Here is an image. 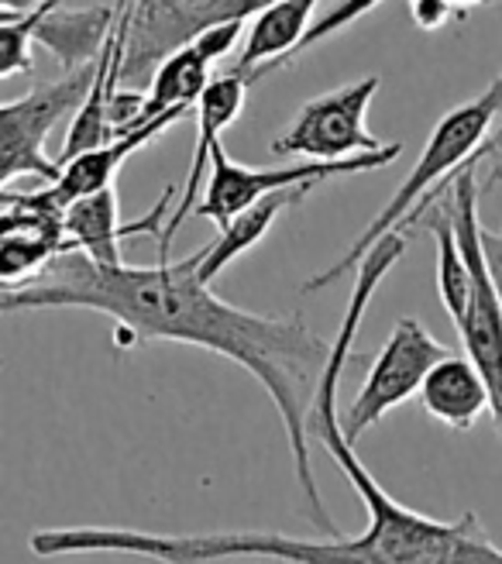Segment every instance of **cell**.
Returning <instances> with one entry per match:
<instances>
[{
	"label": "cell",
	"mask_w": 502,
	"mask_h": 564,
	"mask_svg": "<svg viewBox=\"0 0 502 564\" xmlns=\"http://www.w3.org/2000/svg\"><path fill=\"white\" fill-rule=\"evenodd\" d=\"M197 248L183 262L159 265H97L83 251H66L28 286L4 293V310L79 306L118 321V345L179 341L225 355L251 372L283 416L306 520L330 538L341 530L324 510L314 478L306 423L330 365V345L299 317H265L220 300L200 279Z\"/></svg>",
	"instance_id": "cell-1"
},
{
	"label": "cell",
	"mask_w": 502,
	"mask_h": 564,
	"mask_svg": "<svg viewBox=\"0 0 502 564\" xmlns=\"http://www.w3.org/2000/svg\"><path fill=\"white\" fill-rule=\"evenodd\" d=\"M338 382L327 372L310 413V431L327 455L348 475L358 499L369 506V527L358 538L296 541L269 530H225V533H149L131 527H48L32 538L39 557L59 554H138L162 564H210L225 557H272L286 564H502V551L476 513L455 523L424 517L389 496L375 475L361 465L348 444L338 416Z\"/></svg>",
	"instance_id": "cell-2"
},
{
	"label": "cell",
	"mask_w": 502,
	"mask_h": 564,
	"mask_svg": "<svg viewBox=\"0 0 502 564\" xmlns=\"http://www.w3.org/2000/svg\"><path fill=\"white\" fill-rule=\"evenodd\" d=\"M499 121H502V73L489 83V90L482 97L448 110V115L437 121L421 159H416V165H413V173L393 193V200L379 210V217L351 241V248L338 262L324 272H317L310 282H303V293H320L324 286L338 282L341 275H348L351 269H358L361 262H365V256L382 238L396 235L403 228H413V224L421 220L427 214V207L440 196L437 189L451 186L461 169L479 159V152L485 149V141Z\"/></svg>",
	"instance_id": "cell-3"
},
{
	"label": "cell",
	"mask_w": 502,
	"mask_h": 564,
	"mask_svg": "<svg viewBox=\"0 0 502 564\" xmlns=\"http://www.w3.org/2000/svg\"><path fill=\"white\" fill-rule=\"evenodd\" d=\"M262 0H142L124 4V59H121V90L149 94L155 73L197 45L200 35L228 21L255 18Z\"/></svg>",
	"instance_id": "cell-4"
},
{
	"label": "cell",
	"mask_w": 502,
	"mask_h": 564,
	"mask_svg": "<svg viewBox=\"0 0 502 564\" xmlns=\"http://www.w3.org/2000/svg\"><path fill=\"white\" fill-rule=\"evenodd\" d=\"M451 210L458 224V238L465 248V259L471 269V303L468 314L458 324L461 345L468 361L476 365L489 400L492 420L502 437V300L492 282L485 248H482V217H479V162L465 165L451 183Z\"/></svg>",
	"instance_id": "cell-5"
},
{
	"label": "cell",
	"mask_w": 502,
	"mask_h": 564,
	"mask_svg": "<svg viewBox=\"0 0 502 564\" xmlns=\"http://www.w3.org/2000/svg\"><path fill=\"white\" fill-rule=\"evenodd\" d=\"M97 66L100 63L66 73L63 79L45 83L0 107V183L4 189H11L18 176H42L48 186L63 180V165L45 152L48 134L66 121H76L94 90Z\"/></svg>",
	"instance_id": "cell-6"
},
{
	"label": "cell",
	"mask_w": 502,
	"mask_h": 564,
	"mask_svg": "<svg viewBox=\"0 0 502 564\" xmlns=\"http://www.w3.org/2000/svg\"><path fill=\"white\" fill-rule=\"evenodd\" d=\"M382 87L379 76H365L330 90L296 110L293 124L272 138V155L303 162H348L358 155L385 152L389 145L369 131V107Z\"/></svg>",
	"instance_id": "cell-7"
},
{
	"label": "cell",
	"mask_w": 502,
	"mask_h": 564,
	"mask_svg": "<svg viewBox=\"0 0 502 564\" xmlns=\"http://www.w3.org/2000/svg\"><path fill=\"white\" fill-rule=\"evenodd\" d=\"M400 155H403L400 141H389L385 152L358 155L348 162H296V165H283V169H248V165H238L234 159H228L225 149L217 145L204 200L193 217L214 220L217 228L225 231L244 210L269 200V196H275V193L293 189V186H317V183L334 180V176L372 173V169L396 162Z\"/></svg>",
	"instance_id": "cell-8"
},
{
	"label": "cell",
	"mask_w": 502,
	"mask_h": 564,
	"mask_svg": "<svg viewBox=\"0 0 502 564\" xmlns=\"http://www.w3.org/2000/svg\"><path fill=\"white\" fill-rule=\"evenodd\" d=\"M448 358H451V351L444 348L421 321H413V317L396 321L393 334L385 337L379 358L372 361L365 382H361L358 397L351 400V406L341 416L348 444L354 447L358 437L369 427H375L389 410H396L410 397H421L430 372Z\"/></svg>",
	"instance_id": "cell-9"
},
{
	"label": "cell",
	"mask_w": 502,
	"mask_h": 564,
	"mask_svg": "<svg viewBox=\"0 0 502 564\" xmlns=\"http://www.w3.org/2000/svg\"><path fill=\"white\" fill-rule=\"evenodd\" d=\"M176 189L165 186L159 204L138 220V224H121L118 217V189H103L94 196H83L66 210V238L73 251H83L97 265H124L121 262V241L134 235H152L162 241L165 224H170V207H176Z\"/></svg>",
	"instance_id": "cell-10"
},
{
	"label": "cell",
	"mask_w": 502,
	"mask_h": 564,
	"mask_svg": "<svg viewBox=\"0 0 502 564\" xmlns=\"http://www.w3.org/2000/svg\"><path fill=\"white\" fill-rule=\"evenodd\" d=\"M244 97H248V83L225 73V76H214L210 90L204 94V100L197 104V124H200V141H197V155H193V165H189V176H186V186H183V196L173 207V217L165 224V235L159 241V262L165 265L170 262V248H173V238L179 235L183 220L197 214L200 207V186L204 180H210V169H214V152L220 145V134L225 128H231L241 115L244 107Z\"/></svg>",
	"instance_id": "cell-11"
},
{
	"label": "cell",
	"mask_w": 502,
	"mask_h": 564,
	"mask_svg": "<svg viewBox=\"0 0 502 564\" xmlns=\"http://www.w3.org/2000/svg\"><path fill=\"white\" fill-rule=\"evenodd\" d=\"M314 0H275V4L262 8L251 18L244 45L231 63V76L244 79L248 87L255 79L286 69L293 63V52L299 48L303 35L310 32V18H314Z\"/></svg>",
	"instance_id": "cell-12"
},
{
	"label": "cell",
	"mask_w": 502,
	"mask_h": 564,
	"mask_svg": "<svg viewBox=\"0 0 502 564\" xmlns=\"http://www.w3.org/2000/svg\"><path fill=\"white\" fill-rule=\"evenodd\" d=\"M124 4H55L35 28V42L63 63V76L100 63L107 42L114 39Z\"/></svg>",
	"instance_id": "cell-13"
},
{
	"label": "cell",
	"mask_w": 502,
	"mask_h": 564,
	"mask_svg": "<svg viewBox=\"0 0 502 564\" xmlns=\"http://www.w3.org/2000/svg\"><path fill=\"white\" fill-rule=\"evenodd\" d=\"M189 115V110H170V115H162L155 118L152 124L145 128H138L124 138H114L110 145L103 149H94L87 155H79L73 159L69 165H63V180L52 186L55 193V200H59L66 210L83 200V196H94V193H103V189H114V176H118V169L124 165L128 155H134L138 149H145L149 141L155 134H162L165 128H173L176 121H183Z\"/></svg>",
	"instance_id": "cell-14"
},
{
	"label": "cell",
	"mask_w": 502,
	"mask_h": 564,
	"mask_svg": "<svg viewBox=\"0 0 502 564\" xmlns=\"http://www.w3.org/2000/svg\"><path fill=\"white\" fill-rule=\"evenodd\" d=\"M421 400H424V410L451 431H471L479 423V416L485 410H492L489 389H485L479 369L458 355L440 361L430 372Z\"/></svg>",
	"instance_id": "cell-15"
},
{
	"label": "cell",
	"mask_w": 502,
	"mask_h": 564,
	"mask_svg": "<svg viewBox=\"0 0 502 564\" xmlns=\"http://www.w3.org/2000/svg\"><path fill=\"white\" fill-rule=\"evenodd\" d=\"M314 186H293V189H283V193H275V196H269V200H262V204H255L251 210H244L231 228H225L220 231L210 245H204L200 251H204V259H200V279L210 282L225 272L231 262H238L244 251H251L255 248L265 235H269V228L275 224V217L283 214V210H290V207H296L306 193H310Z\"/></svg>",
	"instance_id": "cell-16"
},
{
	"label": "cell",
	"mask_w": 502,
	"mask_h": 564,
	"mask_svg": "<svg viewBox=\"0 0 502 564\" xmlns=\"http://www.w3.org/2000/svg\"><path fill=\"white\" fill-rule=\"evenodd\" d=\"M424 217H427L434 241H437V293H440V303H444V310H448V317L455 324H461L468 314V303H471V269H468L465 248L458 238L451 193L437 196Z\"/></svg>",
	"instance_id": "cell-17"
},
{
	"label": "cell",
	"mask_w": 502,
	"mask_h": 564,
	"mask_svg": "<svg viewBox=\"0 0 502 564\" xmlns=\"http://www.w3.org/2000/svg\"><path fill=\"white\" fill-rule=\"evenodd\" d=\"M210 63L204 59V55L197 48H183L179 55H173L170 63H165L155 79H152V87H149V97H145V110H142V118H138V124H152L155 118L162 115H170V110H193L204 94L210 90Z\"/></svg>",
	"instance_id": "cell-18"
},
{
	"label": "cell",
	"mask_w": 502,
	"mask_h": 564,
	"mask_svg": "<svg viewBox=\"0 0 502 564\" xmlns=\"http://www.w3.org/2000/svg\"><path fill=\"white\" fill-rule=\"evenodd\" d=\"M52 0L32 8H18V4H0V79H14L32 73V42H35V28L48 14Z\"/></svg>",
	"instance_id": "cell-19"
},
{
	"label": "cell",
	"mask_w": 502,
	"mask_h": 564,
	"mask_svg": "<svg viewBox=\"0 0 502 564\" xmlns=\"http://www.w3.org/2000/svg\"><path fill=\"white\" fill-rule=\"evenodd\" d=\"M244 24H248V21H228V24H217V28H210L207 35H200V39H197V45H193V48H197L210 66H214V63H220V59H228V55L238 48V42L244 39V32H248Z\"/></svg>",
	"instance_id": "cell-20"
},
{
	"label": "cell",
	"mask_w": 502,
	"mask_h": 564,
	"mask_svg": "<svg viewBox=\"0 0 502 564\" xmlns=\"http://www.w3.org/2000/svg\"><path fill=\"white\" fill-rule=\"evenodd\" d=\"M461 14H465V4H455V0H413L410 4L413 24L424 28V32H440L451 18H461Z\"/></svg>",
	"instance_id": "cell-21"
},
{
	"label": "cell",
	"mask_w": 502,
	"mask_h": 564,
	"mask_svg": "<svg viewBox=\"0 0 502 564\" xmlns=\"http://www.w3.org/2000/svg\"><path fill=\"white\" fill-rule=\"evenodd\" d=\"M482 248H485V262H489L492 282H495V290H499V300H502V228L499 231L482 228Z\"/></svg>",
	"instance_id": "cell-22"
},
{
	"label": "cell",
	"mask_w": 502,
	"mask_h": 564,
	"mask_svg": "<svg viewBox=\"0 0 502 564\" xmlns=\"http://www.w3.org/2000/svg\"><path fill=\"white\" fill-rule=\"evenodd\" d=\"M499 180H502V162H492V165H489V186L499 183Z\"/></svg>",
	"instance_id": "cell-23"
}]
</instances>
